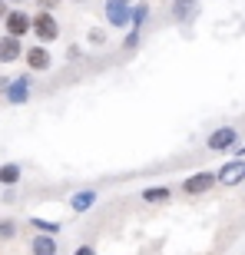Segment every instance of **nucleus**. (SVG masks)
Wrapping results in <instances>:
<instances>
[{
	"label": "nucleus",
	"mask_w": 245,
	"mask_h": 255,
	"mask_svg": "<svg viewBox=\"0 0 245 255\" xmlns=\"http://www.w3.org/2000/svg\"><path fill=\"white\" fill-rule=\"evenodd\" d=\"M33 37H37V43H53V40H60V20L53 17V13H47V10H40V13H33Z\"/></svg>",
	"instance_id": "nucleus-1"
},
{
	"label": "nucleus",
	"mask_w": 245,
	"mask_h": 255,
	"mask_svg": "<svg viewBox=\"0 0 245 255\" xmlns=\"http://www.w3.org/2000/svg\"><path fill=\"white\" fill-rule=\"evenodd\" d=\"M3 33L7 37H17V40H23L27 33H33V17H30L27 10H20V7H13L3 17Z\"/></svg>",
	"instance_id": "nucleus-2"
},
{
	"label": "nucleus",
	"mask_w": 245,
	"mask_h": 255,
	"mask_svg": "<svg viewBox=\"0 0 245 255\" xmlns=\"http://www.w3.org/2000/svg\"><path fill=\"white\" fill-rule=\"evenodd\" d=\"M239 136H242V132H239L236 126H219V129H212L206 136V146L212 152H232L239 146Z\"/></svg>",
	"instance_id": "nucleus-3"
},
{
	"label": "nucleus",
	"mask_w": 245,
	"mask_h": 255,
	"mask_svg": "<svg viewBox=\"0 0 245 255\" xmlns=\"http://www.w3.org/2000/svg\"><path fill=\"white\" fill-rule=\"evenodd\" d=\"M216 186H219V179H216L212 169H199V172H192V176H186V179L179 182V189L186 192V196H202V192L216 189Z\"/></svg>",
	"instance_id": "nucleus-4"
},
{
	"label": "nucleus",
	"mask_w": 245,
	"mask_h": 255,
	"mask_svg": "<svg viewBox=\"0 0 245 255\" xmlns=\"http://www.w3.org/2000/svg\"><path fill=\"white\" fill-rule=\"evenodd\" d=\"M216 179H219V186H226V189L245 186V159H226L216 169Z\"/></svg>",
	"instance_id": "nucleus-5"
},
{
	"label": "nucleus",
	"mask_w": 245,
	"mask_h": 255,
	"mask_svg": "<svg viewBox=\"0 0 245 255\" xmlns=\"http://www.w3.org/2000/svg\"><path fill=\"white\" fill-rule=\"evenodd\" d=\"M23 63H27L30 73H47L50 66H53V53H50L43 43H33V47L23 53Z\"/></svg>",
	"instance_id": "nucleus-6"
},
{
	"label": "nucleus",
	"mask_w": 245,
	"mask_h": 255,
	"mask_svg": "<svg viewBox=\"0 0 245 255\" xmlns=\"http://www.w3.org/2000/svg\"><path fill=\"white\" fill-rule=\"evenodd\" d=\"M172 20L176 23H182V27H189V23H196L199 13H202V0H172Z\"/></svg>",
	"instance_id": "nucleus-7"
},
{
	"label": "nucleus",
	"mask_w": 245,
	"mask_h": 255,
	"mask_svg": "<svg viewBox=\"0 0 245 255\" xmlns=\"http://www.w3.org/2000/svg\"><path fill=\"white\" fill-rule=\"evenodd\" d=\"M30 86H33L30 73L13 76V80H10V86H7V93H3V100H7V103H13V106H23L30 100Z\"/></svg>",
	"instance_id": "nucleus-8"
},
{
	"label": "nucleus",
	"mask_w": 245,
	"mask_h": 255,
	"mask_svg": "<svg viewBox=\"0 0 245 255\" xmlns=\"http://www.w3.org/2000/svg\"><path fill=\"white\" fill-rule=\"evenodd\" d=\"M129 10H132L129 0H106V20H110V27L113 30L129 27Z\"/></svg>",
	"instance_id": "nucleus-9"
},
{
	"label": "nucleus",
	"mask_w": 245,
	"mask_h": 255,
	"mask_svg": "<svg viewBox=\"0 0 245 255\" xmlns=\"http://www.w3.org/2000/svg\"><path fill=\"white\" fill-rule=\"evenodd\" d=\"M23 43H20L17 37H0V63H17V60H23Z\"/></svg>",
	"instance_id": "nucleus-10"
},
{
	"label": "nucleus",
	"mask_w": 245,
	"mask_h": 255,
	"mask_svg": "<svg viewBox=\"0 0 245 255\" xmlns=\"http://www.w3.org/2000/svg\"><path fill=\"white\" fill-rule=\"evenodd\" d=\"M96 199H100L96 189H76L73 196H70V212H90V209L96 206Z\"/></svg>",
	"instance_id": "nucleus-11"
},
{
	"label": "nucleus",
	"mask_w": 245,
	"mask_h": 255,
	"mask_svg": "<svg viewBox=\"0 0 245 255\" xmlns=\"http://www.w3.org/2000/svg\"><path fill=\"white\" fill-rule=\"evenodd\" d=\"M60 239L57 236H33L30 239V255H57Z\"/></svg>",
	"instance_id": "nucleus-12"
},
{
	"label": "nucleus",
	"mask_w": 245,
	"mask_h": 255,
	"mask_svg": "<svg viewBox=\"0 0 245 255\" xmlns=\"http://www.w3.org/2000/svg\"><path fill=\"white\" fill-rule=\"evenodd\" d=\"M139 199L146 206H159V202H169L172 199V186H146L139 192Z\"/></svg>",
	"instance_id": "nucleus-13"
},
{
	"label": "nucleus",
	"mask_w": 245,
	"mask_h": 255,
	"mask_svg": "<svg viewBox=\"0 0 245 255\" xmlns=\"http://www.w3.org/2000/svg\"><path fill=\"white\" fill-rule=\"evenodd\" d=\"M20 179H23V169H20V162H3V166H0V186L13 189Z\"/></svg>",
	"instance_id": "nucleus-14"
},
{
	"label": "nucleus",
	"mask_w": 245,
	"mask_h": 255,
	"mask_svg": "<svg viewBox=\"0 0 245 255\" xmlns=\"http://www.w3.org/2000/svg\"><path fill=\"white\" fill-rule=\"evenodd\" d=\"M30 229H33L37 236H60V232H63L60 222H53V219H40V216L30 219Z\"/></svg>",
	"instance_id": "nucleus-15"
},
{
	"label": "nucleus",
	"mask_w": 245,
	"mask_h": 255,
	"mask_svg": "<svg viewBox=\"0 0 245 255\" xmlns=\"http://www.w3.org/2000/svg\"><path fill=\"white\" fill-rule=\"evenodd\" d=\"M146 17H149V3H146V0L132 3V10H129V30H142Z\"/></svg>",
	"instance_id": "nucleus-16"
},
{
	"label": "nucleus",
	"mask_w": 245,
	"mask_h": 255,
	"mask_svg": "<svg viewBox=\"0 0 245 255\" xmlns=\"http://www.w3.org/2000/svg\"><path fill=\"white\" fill-rule=\"evenodd\" d=\"M17 239V222L13 219H0V242H10Z\"/></svg>",
	"instance_id": "nucleus-17"
},
{
	"label": "nucleus",
	"mask_w": 245,
	"mask_h": 255,
	"mask_svg": "<svg viewBox=\"0 0 245 255\" xmlns=\"http://www.w3.org/2000/svg\"><path fill=\"white\" fill-rule=\"evenodd\" d=\"M142 43V30H129L126 37H122V50H136Z\"/></svg>",
	"instance_id": "nucleus-18"
},
{
	"label": "nucleus",
	"mask_w": 245,
	"mask_h": 255,
	"mask_svg": "<svg viewBox=\"0 0 245 255\" xmlns=\"http://www.w3.org/2000/svg\"><path fill=\"white\" fill-rule=\"evenodd\" d=\"M73 255H96V249L90 246V242H83V246H76V249H73Z\"/></svg>",
	"instance_id": "nucleus-19"
},
{
	"label": "nucleus",
	"mask_w": 245,
	"mask_h": 255,
	"mask_svg": "<svg viewBox=\"0 0 245 255\" xmlns=\"http://www.w3.org/2000/svg\"><path fill=\"white\" fill-rule=\"evenodd\" d=\"M37 3H40V10H47V13H53V7H57L60 0H37Z\"/></svg>",
	"instance_id": "nucleus-20"
},
{
	"label": "nucleus",
	"mask_w": 245,
	"mask_h": 255,
	"mask_svg": "<svg viewBox=\"0 0 245 255\" xmlns=\"http://www.w3.org/2000/svg\"><path fill=\"white\" fill-rule=\"evenodd\" d=\"M232 159H245V142H239L236 149H232Z\"/></svg>",
	"instance_id": "nucleus-21"
},
{
	"label": "nucleus",
	"mask_w": 245,
	"mask_h": 255,
	"mask_svg": "<svg viewBox=\"0 0 245 255\" xmlns=\"http://www.w3.org/2000/svg\"><path fill=\"white\" fill-rule=\"evenodd\" d=\"M10 80H13V76H0V93H7V86H10Z\"/></svg>",
	"instance_id": "nucleus-22"
},
{
	"label": "nucleus",
	"mask_w": 245,
	"mask_h": 255,
	"mask_svg": "<svg viewBox=\"0 0 245 255\" xmlns=\"http://www.w3.org/2000/svg\"><path fill=\"white\" fill-rule=\"evenodd\" d=\"M7 13H10V10H7V0H0V20L7 17Z\"/></svg>",
	"instance_id": "nucleus-23"
},
{
	"label": "nucleus",
	"mask_w": 245,
	"mask_h": 255,
	"mask_svg": "<svg viewBox=\"0 0 245 255\" xmlns=\"http://www.w3.org/2000/svg\"><path fill=\"white\" fill-rule=\"evenodd\" d=\"M7 3H23V0H7Z\"/></svg>",
	"instance_id": "nucleus-24"
},
{
	"label": "nucleus",
	"mask_w": 245,
	"mask_h": 255,
	"mask_svg": "<svg viewBox=\"0 0 245 255\" xmlns=\"http://www.w3.org/2000/svg\"><path fill=\"white\" fill-rule=\"evenodd\" d=\"M242 192H245V186H242Z\"/></svg>",
	"instance_id": "nucleus-25"
}]
</instances>
